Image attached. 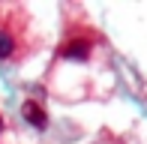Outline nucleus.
<instances>
[{
	"mask_svg": "<svg viewBox=\"0 0 147 144\" xmlns=\"http://www.w3.org/2000/svg\"><path fill=\"white\" fill-rule=\"evenodd\" d=\"M90 51H93V36H69L63 45H60V57L63 60H87L90 57Z\"/></svg>",
	"mask_w": 147,
	"mask_h": 144,
	"instance_id": "f257e3e1",
	"label": "nucleus"
},
{
	"mask_svg": "<svg viewBox=\"0 0 147 144\" xmlns=\"http://www.w3.org/2000/svg\"><path fill=\"white\" fill-rule=\"evenodd\" d=\"M21 57V33L12 24H0V60H18Z\"/></svg>",
	"mask_w": 147,
	"mask_h": 144,
	"instance_id": "f03ea898",
	"label": "nucleus"
},
{
	"mask_svg": "<svg viewBox=\"0 0 147 144\" xmlns=\"http://www.w3.org/2000/svg\"><path fill=\"white\" fill-rule=\"evenodd\" d=\"M24 120L30 123V126H36V129H45L48 126V114H45V108L39 105V102H24Z\"/></svg>",
	"mask_w": 147,
	"mask_h": 144,
	"instance_id": "7ed1b4c3",
	"label": "nucleus"
},
{
	"mask_svg": "<svg viewBox=\"0 0 147 144\" xmlns=\"http://www.w3.org/2000/svg\"><path fill=\"white\" fill-rule=\"evenodd\" d=\"M0 132H3V117H0Z\"/></svg>",
	"mask_w": 147,
	"mask_h": 144,
	"instance_id": "20e7f679",
	"label": "nucleus"
}]
</instances>
